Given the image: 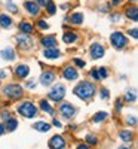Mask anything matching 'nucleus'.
I'll return each instance as SVG.
<instances>
[{
	"label": "nucleus",
	"mask_w": 138,
	"mask_h": 149,
	"mask_svg": "<svg viewBox=\"0 0 138 149\" xmlns=\"http://www.w3.org/2000/svg\"><path fill=\"white\" fill-rule=\"evenodd\" d=\"M74 94H76L79 98H83V100H89V98L95 94V85L92 82H80L76 88H74Z\"/></svg>",
	"instance_id": "1"
},
{
	"label": "nucleus",
	"mask_w": 138,
	"mask_h": 149,
	"mask_svg": "<svg viewBox=\"0 0 138 149\" xmlns=\"http://www.w3.org/2000/svg\"><path fill=\"white\" fill-rule=\"evenodd\" d=\"M18 112L26 118H34L37 115V107L31 102H24L18 106Z\"/></svg>",
	"instance_id": "2"
},
{
	"label": "nucleus",
	"mask_w": 138,
	"mask_h": 149,
	"mask_svg": "<svg viewBox=\"0 0 138 149\" xmlns=\"http://www.w3.org/2000/svg\"><path fill=\"white\" fill-rule=\"evenodd\" d=\"M110 42H111L113 46L117 48V49H123L125 46L128 45L126 36H125L123 33H120V31H113L111 36H110Z\"/></svg>",
	"instance_id": "3"
},
{
	"label": "nucleus",
	"mask_w": 138,
	"mask_h": 149,
	"mask_svg": "<svg viewBox=\"0 0 138 149\" xmlns=\"http://www.w3.org/2000/svg\"><path fill=\"white\" fill-rule=\"evenodd\" d=\"M3 93H5L9 98H12V100H17V98H21V97H22V88H21L19 85H17V84H9V85H6L5 90H3Z\"/></svg>",
	"instance_id": "4"
},
{
	"label": "nucleus",
	"mask_w": 138,
	"mask_h": 149,
	"mask_svg": "<svg viewBox=\"0 0 138 149\" xmlns=\"http://www.w3.org/2000/svg\"><path fill=\"white\" fill-rule=\"evenodd\" d=\"M64 95H66V88H64V85H59V84L55 85L48 94V97L54 102H61L64 98Z\"/></svg>",
	"instance_id": "5"
},
{
	"label": "nucleus",
	"mask_w": 138,
	"mask_h": 149,
	"mask_svg": "<svg viewBox=\"0 0 138 149\" xmlns=\"http://www.w3.org/2000/svg\"><path fill=\"white\" fill-rule=\"evenodd\" d=\"M17 43L19 45V48L26 49V51L33 48V39L30 37V34H26V33H19L17 36Z\"/></svg>",
	"instance_id": "6"
},
{
	"label": "nucleus",
	"mask_w": 138,
	"mask_h": 149,
	"mask_svg": "<svg viewBox=\"0 0 138 149\" xmlns=\"http://www.w3.org/2000/svg\"><path fill=\"white\" fill-rule=\"evenodd\" d=\"M89 52H91V57H92L94 60L103 58V57H104V48L99 45V43H92L91 48H89Z\"/></svg>",
	"instance_id": "7"
},
{
	"label": "nucleus",
	"mask_w": 138,
	"mask_h": 149,
	"mask_svg": "<svg viewBox=\"0 0 138 149\" xmlns=\"http://www.w3.org/2000/svg\"><path fill=\"white\" fill-rule=\"evenodd\" d=\"M49 148L51 149H66V142L61 136H54V137L49 140Z\"/></svg>",
	"instance_id": "8"
},
{
	"label": "nucleus",
	"mask_w": 138,
	"mask_h": 149,
	"mask_svg": "<svg viewBox=\"0 0 138 149\" xmlns=\"http://www.w3.org/2000/svg\"><path fill=\"white\" fill-rule=\"evenodd\" d=\"M0 57H2L3 60H6V61H14L15 57H17V52H15L14 48L8 46V48H5V49L0 51Z\"/></svg>",
	"instance_id": "9"
},
{
	"label": "nucleus",
	"mask_w": 138,
	"mask_h": 149,
	"mask_svg": "<svg viewBox=\"0 0 138 149\" xmlns=\"http://www.w3.org/2000/svg\"><path fill=\"white\" fill-rule=\"evenodd\" d=\"M59 112H61V115L64 116V118H71L74 115V107L70 104V103H62L59 106Z\"/></svg>",
	"instance_id": "10"
},
{
	"label": "nucleus",
	"mask_w": 138,
	"mask_h": 149,
	"mask_svg": "<svg viewBox=\"0 0 138 149\" xmlns=\"http://www.w3.org/2000/svg\"><path fill=\"white\" fill-rule=\"evenodd\" d=\"M24 8L27 9V12L30 15H39L40 14V6L37 5L36 2H31V0H28V2L24 3Z\"/></svg>",
	"instance_id": "11"
},
{
	"label": "nucleus",
	"mask_w": 138,
	"mask_h": 149,
	"mask_svg": "<svg viewBox=\"0 0 138 149\" xmlns=\"http://www.w3.org/2000/svg\"><path fill=\"white\" fill-rule=\"evenodd\" d=\"M62 74H64V78L67 81H74V79H77V76H79L77 70L74 69V67H71V66H67L64 69V72H62Z\"/></svg>",
	"instance_id": "12"
},
{
	"label": "nucleus",
	"mask_w": 138,
	"mask_h": 149,
	"mask_svg": "<svg viewBox=\"0 0 138 149\" xmlns=\"http://www.w3.org/2000/svg\"><path fill=\"white\" fill-rule=\"evenodd\" d=\"M40 81H42V85H51L54 81H55V73L51 72V70H48V72H43L42 73V76H40Z\"/></svg>",
	"instance_id": "13"
},
{
	"label": "nucleus",
	"mask_w": 138,
	"mask_h": 149,
	"mask_svg": "<svg viewBox=\"0 0 138 149\" xmlns=\"http://www.w3.org/2000/svg\"><path fill=\"white\" fill-rule=\"evenodd\" d=\"M40 43H42L45 48H57V37H55L54 34L45 36V37H42Z\"/></svg>",
	"instance_id": "14"
},
{
	"label": "nucleus",
	"mask_w": 138,
	"mask_h": 149,
	"mask_svg": "<svg viewBox=\"0 0 138 149\" xmlns=\"http://www.w3.org/2000/svg\"><path fill=\"white\" fill-rule=\"evenodd\" d=\"M28 73H30V69L27 64H21L15 69V74L19 78V79H24V78H27L28 76Z\"/></svg>",
	"instance_id": "15"
},
{
	"label": "nucleus",
	"mask_w": 138,
	"mask_h": 149,
	"mask_svg": "<svg viewBox=\"0 0 138 149\" xmlns=\"http://www.w3.org/2000/svg\"><path fill=\"white\" fill-rule=\"evenodd\" d=\"M43 55H45L46 58H49V60H55V58L61 57V51H58L57 48H46L45 52H43Z\"/></svg>",
	"instance_id": "16"
},
{
	"label": "nucleus",
	"mask_w": 138,
	"mask_h": 149,
	"mask_svg": "<svg viewBox=\"0 0 138 149\" xmlns=\"http://www.w3.org/2000/svg\"><path fill=\"white\" fill-rule=\"evenodd\" d=\"M62 40H64V43H74L77 40V34L74 33V31H66L64 36H62Z\"/></svg>",
	"instance_id": "17"
},
{
	"label": "nucleus",
	"mask_w": 138,
	"mask_h": 149,
	"mask_svg": "<svg viewBox=\"0 0 138 149\" xmlns=\"http://www.w3.org/2000/svg\"><path fill=\"white\" fill-rule=\"evenodd\" d=\"M126 17L131 19V21H134V22H137L138 21V9L135 8V6H129L128 9H126Z\"/></svg>",
	"instance_id": "18"
},
{
	"label": "nucleus",
	"mask_w": 138,
	"mask_h": 149,
	"mask_svg": "<svg viewBox=\"0 0 138 149\" xmlns=\"http://www.w3.org/2000/svg\"><path fill=\"white\" fill-rule=\"evenodd\" d=\"M12 26V18L9 15H5V14H0V27L3 29H9Z\"/></svg>",
	"instance_id": "19"
},
{
	"label": "nucleus",
	"mask_w": 138,
	"mask_h": 149,
	"mask_svg": "<svg viewBox=\"0 0 138 149\" xmlns=\"http://www.w3.org/2000/svg\"><path fill=\"white\" fill-rule=\"evenodd\" d=\"M19 30H21V33L30 34V33H33V26L30 22H27V21H21L19 22Z\"/></svg>",
	"instance_id": "20"
},
{
	"label": "nucleus",
	"mask_w": 138,
	"mask_h": 149,
	"mask_svg": "<svg viewBox=\"0 0 138 149\" xmlns=\"http://www.w3.org/2000/svg\"><path fill=\"white\" fill-rule=\"evenodd\" d=\"M83 19H85V17H83V14H80V12H76V14H73V15L70 17V22H71V24H76V26L82 24Z\"/></svg>",
	"instance_id": "21"
},
{
	"label": "nucleus",
	"mask_w": 138,
	"mask_h": 149,
	"mask_svg": "<svg viewBox=\"0 0 138 149\" xmlns=\"http://www.w3.org/2000/svg\"><path fill=\"white\" fill-rule=\"evenodd\" d=\"M33 128H36L37 131H40V133H46V131L51 130V125L46 124V122H36Z\"/></svg>",
	"instance_id": "22"
},
{
	"label": "nucleus",
	"mask_w": 138,
	"mask_h": 149,
	"mask_svg": "<svg viewBox=\"0 0 138 149\" xmlns=\"http://www.w3.org/2000/svg\"><path fill=\"white\" fill-rule=\"evenodd\" d=\"M40 109L45 110V112H48L49 115H54V109L49 106V103H48L46 100H42V102H40Z\"/></svg>",
	"instance_id": "23"
},
{
	"label": "nucleus",
	"mask_w": 138,
	"mask_h": 149,
	"mask_svg": "<svg viewBox=\"0 0 138 149\" xmlns=\"http://www.w3.org/2000/svg\"><path fill=\"white\" fill-rule=\"evenodd\" d=\"M107 116H108V115L106 113V112H98V113H95V115H94L92 121H94V122H101V121H104Z\"/></svg>",
	"instance_id": "24"
},
{
	"label": "nucleus",
	"mask_w": 138,
	"mask_h": 149,
	"mask_svg": "<svg viewBox=\"0 0 138 149\" xmlns=\"http://www.w3.org/2000/svg\"><path fill=\"white\" fill-rule=\"evenodd\" d=\"M119 136H120V139L123 142H131L132 140V133L131 131H120Z\"/></svg>",
	"instance_id": "25"
},
{
	"label": "nucleus",
	"mask_w": 138,
	"mask_h": 149,
	"mask_svg": "<svg viewBox=\"0 0 138 149\" xmlns=\"http://www.w3.org/2000/svg\"><path fill=\"white\" fill-rule=\"evenodd\" d=\"M17 125H18V122H17V119H8V124H6V128H8L9 131H14V130L17 128Z\"/></svg>",
	"instance_id": "26"
},
{
	"label": "nucleus",
	"mask_w": 138,
	"mask_h": 149,
	"mask_svg": "<svg viewBox=\"0 0 138 149\" xmlns=\"http://www.w3.org/2000/svg\"><path fill=\"white\" fill-rule=\"evenodd\" d=\"M135 98H137V95H135V90L128 91L126 95H125V100H126V102H135Z\"/></svg>",
	"instance_id": "27"
},
{
	"label": "nucleus",
	"mask_w": 138,
	"mask_h": 149,
	"mask_svg": "<svg viewBox=\"0 0 138 149\" xmlns=\"http://www.w3.org/2000/svg\"><path fill=\"white\" fill-rule=\"evenodd\" d=\"M97 70H98V74H99V79H106L108 76V70L106 67H99Z\"/></svg>",
	"instance_id": "28"
},
{
	"label": "nucleus",
	"mask_w": 138,
	"mask_h": 149,
	"mask_svg": "<svg viewBox=\"0 0 138 149\" xmlns=\"http://www.w3.org/2000/svg\"><path fill=\"white\" fill-rule=\"evenodd\" d=\"M45 8H46V12H48L49 15H54V14H55V10H57V6H55L52 2L49 3V5H46Z\"/></svg>",
	"instance_id": "29"
},
{
	"label": "nucleus",
	"mask_w": 138,
	"mask_h": 149,
	"mask_svg": "<svg viewBox=\"0 0 138 149\" xmlns=\"http://www.w3.org/2000/svg\"><path fill=\"white\" fill-rule=\"evenodd\" d=\"M37 27L42 29V30H46V29H49V24L45 19H39V21H37Z\"/></svg>",
	"instance_id": "30"
},
{
	"label": "nucleus",
	"mask_w": 138,
	"mask_h": 149,
	"mask_svg": "<svg viewBox=\"0 0 138 149\" xmlns=\"http://www.w3.org/2000/svg\"><path fill=\"white\" fill-rule=\"evenodd\" d=\"M86 142L89 143V145H97V137H95V136H92V134H88L86 136Z\"/></svg>",
	"instance_id": "31"
},
{
	"label": "nucleus",
	"mask_w": 138,
	"mask_h": 149,
	"mask_svg": "<svg viewBox=\"0 0 138 149\" xmlns=\"http://www.w3.org/2000/svg\"><path fill=\"white\" fill-rule=\"evenodd\" d=\"M73 63L76 64L77 67H85V61L80 60V58H74V60H73Z\"/></svg>",
	"instance_id": "32"
},
{
	"label": "nucleus",
	"mask_w": 138,
	"mask_h": 149,
	"mask_svg": "<svg viewBox=\"0 0 138 149\" xmlns=\"http://www.w3.org/2000/svg\"><path fill=\"white\" fill-rule=\"evenodd\" d=\"M91 76H92L94 81H101V79H99V74H98V70H92L91 72Z\"/></svg>",
	"instance_id": "33"
},
{
	"label": "nucleus",
	"mask_w": 138,
	"mask_h": 149,
	"mask_svg": "<svg viewBox=\"0 0 138 149\" xmlns=\"http://www.w3.org/2000/svg\"><path fill=\"white\" fill-rule=\"evenodd\" d=\"M51 2H52V0H37V5H39V6H46Z\"/></svg>",
	"instance_id": "34"
},
{
	"label": "nucleus",
	"mask_w": 138,
	"mask_h": 149,
	"mask_svg": "<svg viewBox=\"0 0 138 149\" xmlns=\"http://www.w3.org/2000/svg\"><path fill=\"white\" fill-rule=\"evenodd\" d=\"M8 10L12 12V14H17V10H18V9H17L15 5H10V3H9V5H8Z\"/></svg>",
	"instance_id": "35"
},
{
	"label": "nucleus",
	"mask_w": 138,
	"mask_h": 149,
	"mask_svg": "<svg viewBox=\"0 0 138 149\" xmlns=\"http://www.w3.org/2000/svg\"><path fill=\"white\" fill-rule=\"evenodd\" d=\"M126 122L131 124V125H135V124H137V119H135V116H129V118L126 119Z\"/></svg>",
	"instance_id": "36"
},
{
	"label": "nucleus",
	"mask_w": 138,
	"mask_h": 149,
	"mask_svg": "<svg viewBox=\"0 0 138 149\" xmlns=\"http://www.w3.org/2000/svg\"><path fill=\"white\" fill-rule=\"evenodd\" d=\"M128 33L134 37V39H137V37H138V31H137V29H132V30H129Z\"/></svg>",
	"instance_id": "37"
},
{
	"label": "nucleus",
	"mask_w": 138,
	"mask_h": 149,
	"mask_svg": "<svg viewBox=\"0 0 138 149\" xmlns=\"http://www.w3.org/2000/svg\"><path fill=\"white\" fill-rule=\"evenodd\" d=\"M108 95H110L108 91H107L106 88H103V90H101V98H108Z\"/></svg>",
	"instance_id": "38"
},
{
	"label": "nucleus",
	"mask_w": 138,
	"mask_h": 149,
	"mask_svg": "<svg viewBox=\"0 0 138 149\" xmlns=\"http://www.w3.org/2000/svg\"><path fill=\"white\" fill-rule=\"evenodd\" d=\"M120 109H122V100L117 98V100H116V110H120Z\"/></svg>",
	"instance_id": "39"
},
{
	"label": "nucleus",
	"mask_w": 138,
	"mask_h": 149,
	"mask_svg": "<svg viewBox=\"0 0 138 149\" xmlns=\"http://www.w3.org/2000/svg\"><path fill=\"white\" fill-rule=\"evenodd\" d=\"M117 19L120 21V15H119V14H115V15L111 17V21H113V22H117Z\"/></svg>",
	"instance_id": "40"
},
{
	"label": "nucleus",
	"mask_w": 138,
	"mask_h": 149,
	"mask_svg": "<svg viewBox=\"0 0 138 149\" xmlns=\"http://www.w3.org/2000/svg\"><path fill=\"white\" fill-rule=\"evenodd\" d=\"M36 86V81H31V82H27V88H33Z\"/></svg>",
	"instance_id": "41"
},
{
	"label": "nucleus",
	"mask_w": 138,
	"mask_h": 149,
	"mask_svg": "<svg viewBox=\"0 0 138 149\" xmlns=\"http://www.w3.org/2000/svg\"><path fill=\"white\" fill-rule=\"evenodd\" d=\"M9 116H10V115L8 113V112H3V113H2V118H3L5 121H8V119H9Z\"/></svg>",
	"instance_id": "42"
},
{
	"label": "nucleus",
	"mask_w": 138,
	"mask_h": 149,
	"mask_svg": "<svg viewBox=\"0 0 138 149\" xmlns=\"http://www.w3.org/2000/svg\"><path fill=\"white\" fill-rule=\"evenodd\" d=\"M77 149H89V148H88V145H79Z\"/></svg>",
	"instance_id": "43"
},
{
	"label": "nucleus",
	"mask_w": 138,
	"mask_h": 149,
	"mask_svg": "<svg viewBox=\"0 0 138 149\" xmlns=\"http://www.w3.org/2000/svg\"><path fill=\"white\" fill-rule=\"evenodd\" d=\"M54 125H55V127H61V122L55 119V121H54Z\"/></svg>",
	"instance_id": "44"
},
{
	"label": "nucleus",
	"mask_w": 138,
	"mask_h": 149,
	"mask_svg": "<svg viewBox=\"0 0 138 149\" xmlns=\"http://www.w3.org/2000/svg\"><path fill=\"white\" fill-rule=\"evenodd\" d=\"M111 3H113V5H115V6H117V5L120 3V0H111Z\"/></svg>",
	"instance_id": "45"
},
{
	"label": "nucleus",
	"mask_w": 138,
	"mask_h": 149,
	"mask_svg": "<svg viewBox=\"0 0 138 149\" xmlns=\"http://www.w3.org/2000/svg\"><path fill=\"white\" fill-rule=\"evenodd\" d=\"M3 131H5V127L2 125V124H0V136H2V134H3Z\"/></svg>",
	"instance_id": "46"
},
{
	"label": "nucleus",
	"mask_w": 138,
	"mask_h": 149,
	"mask_svg": "<svg viewBox=\"0 0 138 149\" xmlns=\"http://www.w3.org/2000/svg\"><path fill=\"white\" fill-rule=\"evenodd\" d=\"M6 74H5V72H0V78H5Z\"/></svg>",
	"instance_id": "47"
},
{
	"label": "nucleus",
	"mask_w": 138,
	"mask_h": 149,
	"mask_svg": "<svg viewBox=\"0 0 138 149\" xmlns=\"http://www.w3.org/2000/svg\"><path fill=\"white\" fill-rule=\"evenodd\" d=\"M119 149H129V148H126V146H120Z\"/></svg>",
	"instance_id": "48"
},
{
	"label": "nucleus",
	"mask_w": 138,
	"mask_h": 149,
	"mask_svg": "<svg viewBox=\"0 0 138 149\" xmlns=\"http://www.w3.org/2000/svg\"><path fill=\"white\" fill-rule=\"evenodd\" d=\"M131 2H135V0H131Z\"/></svg>",
	"instance_id": "49"
}]
</instances>
